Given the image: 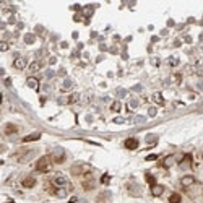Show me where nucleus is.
Wrapping results in <instances>:
<instances>
[{
  "mask_svg": "<svg viewBox=\"0 0 203 203\" xmlns=\"http://www.w3.org/2000/svg\"><path fill=\"white\" fill-rule=\"evenodd\" d=\"M52 169V161L49 156H42L37 161V164H36V171L37 172H49Z\"/></svg>",
  "mask_w": 203,
  "mask_h": 203,
  "instance_id": "f257e3e1",
  "label": "nucleus"
},
{
  "mask_svg": "<svg viewBox=\"0 0 203 203\" xmlns=\"http://www.w3.org/2000/svg\"><path fill=\"white\" fill-rule=\"evenodd\" d=\"M52 185L57 188H71L70 182H68V179L65 177V176H55V177L52 179Z\"/></svg>",
  "mask_w": 203,
  "mask_h": 203,
  "instance_id": "f03ea898",
  "label": "nucleus"
},
{
  "mask_svg": "<svg viewBox=\"0 0 203 203\" xmlns=\"http://www.w3.org/2000/svg\"><path fill=\"white\" fill-rule=\"evenodd\" d=\"M13 67H15L16 70H23V68H26V59H23V57H16L15 60H13Z\"/></svg>",
  "mask_w": 203,
  "mask_h": 203,
  "instance_id": "7ed1b4c3",
  "label": "nucleus"
},
{
  "mask_svg": "<svg viewBox=\"0 0 203 203\" xmlns=\"http://www.w3.org/2000/svg\"><path fill=\"white\" fill-rule=\"evenodd\" d=\"M125 148H127V150H135V148H138V140L137 138H127V140H125Z\"/></svg>",
  "mask_w": 203,
  "mask_h": 203,
  "instance_id": "20e7f679",
  "label": "nucleus"
},
{
  "mask_svg": "<svg viewBox=\"0 0 203 203\" xmlns=\"http://www.w3.org/2000/svg\"><path fill=\"white\" fill-rule=\"evenodd\" d=\"M51 192L54 193L55 197H59V198L67 197V188H57V187H54V188H51Z\"/></svg>",
  "mask_w": 203,
  "mask_h": 203,
  "instance_id": "39448f33",
  "label": "nucleus"
},
{
  "mask_svg": "<svg viewBox=\"0 0 203 203\" xmlns=\"http://www.w3.org/2000/svg\"><path fill=\"white\" fill-rule=\"evenodd\" d=\"M41 138V133L36 132V133H31V135H28V137L23 138V143H29V142H36V140H39Z\"/></svg>",
  "mask_w": 203,
  "mask_h": 203,
  "instance_id": "423d86ee",
  "label": "nucleus"
},
{
  "mask_svg": "<svg viewBox=\"0 0 203 203\" xmlns=\"http://www.w3.org/2000/svg\"><path fill=\"white\" fill-rule=\"evenodd\" d=\"M36 185V179L34 177H26L25 180H23V187L25 188H33Z\"/></svg>",
  "mask_w": 203,
  "mask_h": 203,
  "instance_id": "0eeeda50",
  "label": "nucleus"
},
{
  "mask_svg": "<svg viewBox=\"0 0 203 203\" xmlns=\"http://www.w3.org/2000/svg\"><path fill=\"white\" fill-rule=\"evenodd\" d=\"M54 161L55 162H63L65 161V153L62 151V150H57V154L54 153Z\"/></svg>",
  "mask_w": 203,
  "mask_h": 203,
  "instance_id": "6e6552de",
  "label": "nucleus"
},
{
  "mask_svg": "<svg viewBox=\"0 0 203 203\" xmlns=\"http://www.w3.org/2000/svg\"><path fill=\"white\" fill-rule=\"evenodd\" d=\"M180 182H182L184 187H188V185H192V184L195 182V177H193V176H185V177H182Z\"/></svg>",
  "mask_w": 203,
  "mask_h": 203,
  "instance_id": "1a4fd4ad",
  "label": "nucleus"
},
{
  "mask_svg": "<svg viewBox=\"0 0 203 203\" xmlns=\"http://www.w3.org/2000/svg\"><path fill=\"white\" fill-rule=\"evenodd\" d=\"M151 192H153V195H154V197H159V195L164 192V187H162V185H156V184H154V185L151 187Z\"/></svg>",
  "mask_w": 203,
  "mask_h": 203,
  "instance_id": "9d476101",
  "label": "nucleus"
},
{
  "mask_svg": "<svg viewBox=\"0 0 203 203\" xmlns=\"http://www.w3.org/2000/svg\"><path fill=\"white\" fill-rule=\"evenodd\" d=\"M18 132V127L13 125V124H7L5 125V133L7 135H11V133H16Z\"/></svg>",
  "mask_w": 203,
  "mask_h": 203,
  "instance_id": "9b49d317",
  "label": "nucleus"
},
{
  "mask_svg": "<svg viewBox=\"0 0 203 203\" xmlns=\"http://www.w3.org/2000/svg\"><path fill=\"white\" fill-rule=\"evenodd\" d=\"M182 202V197L179 195V193H172L171 197H169V203H180Z\"/></svg>",
  "mask_w": 203,
  "mask_h": 203,
  "instance_id": "f8f14e48",
  "label": "nucleus"
},
{
  "mask_svg": "<svg viewBox=\"0 0 203 203\" xmlns=\"http://www.w3.org/2000/svg\"><path fill=\"white\" fill-rule=\"evenodd\" d=\"M93 187H94V180H93V179H88V180L83 182V188H85V190H91Z\"/></svg>",
  "mask_w": 203,
  "mask_h": 203,
  "instance_id": "ddd939ff",
  "label": "nucleus"
},
{
  "mask_svg": "<svg viewBox=\"0 0 203 203\" xmlns=\"http://www.w3.org/2000/svg\"><path fill=\"white\" fill-rule=\"evenodd\" d=\"M39 68H41V62H37V60L33 62V63L29 65V71H31V73H36V71L39 70Z\"/></svg>",
  "mask_w": 203,
  "mask_h": 203,
  "instance_id": "4468645a",
  "label": "nucleus"
},
{
  "mask_svg": "<svg viewBox=\"0 0 203 203\" xmlns=\"http://www.w3.org/2000/svg\"><path fill=\"white\" fill-rule=\"evenodd\" d=\"M153 99H154V102H158L159 106L164 104V99H162V96L159 94V93H154V94H153Z\"/></svg>",
  "mask_w": 203,
  "mask_h": 203,
  "instance_id": "2eb2a0df",
  "label": "nucleus"
},
{
  "mask_svg": "<svg viewBox=\"0 0 203 203\" xmlns=\"http://www.w3.org/2000/svg\"><path fill=\"white\" fill-rule=\"evenodd\" d=\"M195 68H197V73H198V75L203 76V62H202V60H198V62H197Z\"/></svg>",
  "mask_w": 203,
  "mask_h": 203,
  "instance_id": "dca6fc26",
  "label": "nucleus"
},
{
  "mask_svg": "<svg viewBox=\"0 0 203 203\" xmlns=\"http://www.w3.org/2000/svg\"><path fill=\"white\" fill-rule=\"evenodd\" d=\"M80 99H81V96L78 94V93H75V94H71V96L68 97V102H70V104H73V102L80 101Z\"/></svg>",
  "mask_w": 203,
  "mask_h": 203,
  "instance_id": "f3484780",
  "label": "nucleus"
},
{
  "mask_svg": "<svg viewBox=\"0 0 203 203\" xmlns=\"http://www.w3.org/2000/svg\"><path fill=\"white\" fill-rule=\"evenodd\" d=\"M28 86L37 88V80H36V78H29V80H28Z\"/></svg>",
  "mask_w": 203,
  "mask_h": 203,
  "instance_id": "a211bd4d",
  "label": "nucleus"
},
{
  "mask_svg": "<svg viewBox=\"0 0 203 203\" xmlns=\"http://www.w3.org/2000/svg\"><path fill=\"white\" fill-rule=\"evenodd\" d=\"M169 63H171L172 67H176L179 63V59H177V57H171V59H169Z\"/></svg>",
  "mask_w": 203,
  "mask_h": 203,
  "instance_id": "6ab92c4d",
  "label": "nucleus"
},
{
  "mask_svg": "<svg viewBox=\"0 0 203 203\" xmlns=\"http://www.w3.org/2000/svg\"><path fill=\"white\" fill-rule=\"evenodd\" d=\"M111 109H112V111H120V102H114Z\"/></svg>",
  "mask_w": 203,
  "mask_h": 203,
  "instance_id": "aec40b11",
  "label": "nucleus"
},
{
  "mask_svg": "<svg viewBox=\"0 0 203 203\" xmlns=\"http://www.w3.org/2000/svg\"><path fill=\"white\" fill-rule=\"evenodd\" d=\"M146 180L151 184V185H154V177H153L151 174H146Z\"/></svg>",
  "mask_w": 203,
  "mask_h": 203,
  "instance_id": "412c9836",
  "label": "nucleus"
},
{
  "mask_svg": "<svg viewBox=\"0 0 203 203\" xmlns=\"http://www.w3.org/2000/svg\"><path fill=\"white\" fill-rule=\"evenodd\" d=\"M171 162H172V158L169 156V158H166V161H164V168H168V166H171Z\"/></svg>",
  "mask_w": 203,
  "mask_h": 203,
  "instance_id": "4be33fe9",
  "label": "nucleus"
},
{
  "mask_svg": "<svg viewBox=\"0 0 203 203\" xmlns=\"http://www.w3.org/2000/svg\"><path fill=\"white\" fill-rule=\"evenodd\" d=\"M25 41L28 42V44H31V42L34 41V36H26V37H25Z\"/></svg>",
  "mask_w": 203,
  "mask_h": 203,
  "instance_id": "5701e85b",
  "label": "nucleus"
},
{
  "mask_svg": "<svg viewBox=\"0 0 203 203\" xmlns=\"http://www.w3.org/2000/svg\"><path fill=\"white\" fill-rule=\"evenodd\" d=\"M109 180H111V177H109V176H102V179H101V182H102V184H107Z\"/></svg>",
  "mask_w": 203,
  "mask_h": 203,
  "instance_id": "b1692460",
  "label": "nucleus"
},
{
  "mask_svg": "<svg viewBox=\"0 0 203 203\" xmlns=\"http://www.w3.org/2000/svg\"><path fill=\"white\" fill-rule=\"evenodd\" d=\"M146 159H148V161H154V159H158V156H156V154H150Z\"/></svg>",
  "mask_w": 203,
  "mask_h": 203,
  "instance_id": "393cba45",
  "label": "nucleus"
},
{
  "mask_svg": "<svg viewBox=\"0 0 203 203\" xmlns=\"http://www.w3.org/2000/svg\"><path fill=\"white\" fill-rule=\"evenodd\" d=\"M8 49V44L7 42H2V51H7Z\"/></svg>",
  "mask_w": 203,
  "mask_h": 203,
  "instance_id": "a878e982",
  "label": "nucleus"
},
{
  "mask_svg": "<svg viewBox=\"0 0 203 203\" xmlns=\"http://www.w3.org/2000/svg\"><path fill=\"white\" fill-rule=\"evenodd\" d=\"M130 107H137V101H130Z\"/></svg>",
  "mask_w": 203,
  "mask_h": 203,
  "instance_id": "bb28decb",
  "label": "nucleus"
},
{
  "mask_svg": "<svg viewBox=\"0 0 203 203\" xmlns=\"http://www.w3.org/2000/svg\"><path fill=\"white\" fill-rule=\"evenodd\" d=\"M156 114V109H150V116H154Z\"/></svg>",
  "mask_w": 203,
  "mask_h": 203,
  "instance_id": "cd10ccee",
  "label": "nucleus"
}]
</instances>
